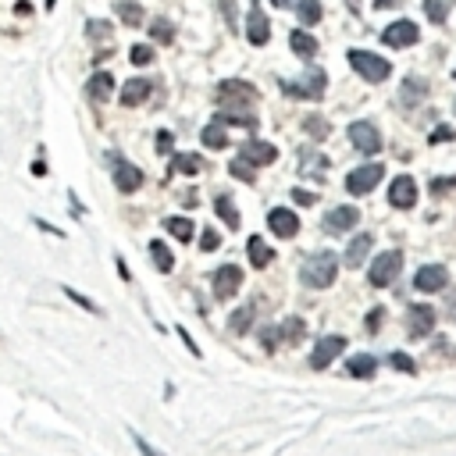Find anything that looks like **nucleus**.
<instances>
[{
	"label": "nucleus",
	"mask_w": 456,
	"mask_h": 456,
	"mask_svg": "<svg viewBox=\"0 0 456 456\" xmlns=\"http://www.w3.org/2000/svg\"><path fill=\"white\" fill-rule=\"evenodd\" d=\"M307 132H317V136H324V121H314V118H310V121H307Z\"/></svg>",
	"instance_id": "47"
},
{
	"label": "nucleus",
	"mask_w": 456,
	"mask_h": 456,
	"mask_svg": "<svg viewBox=\"0 0 456 456\" xmlns=\"http://www.w3.org/2000/svg\"><path fill=\"white\" fill-rule=\"evenodd\" d=\"M114 15L125 22L129 29H139V25H143V8L136 4V0H114Z\"/></svg>",
	"instance_id": "21"
},
{
	"label": "nucleus",
	"mask_w": 456,
	"mask_h": 456,
	"mask_svg": "<svg viewBox=\"0 0 456 456\" xmlns=\"http://www.w3.org/2000/svg\"><path fill=\"white\" fill-rule=\"evenodd\" d=\"M321 4H317V0H299V22L303 25H317L321 22Z\"/></svg>",
	"instance_id": "32"
},
{
	"label": "nucleus",
	"mask_w": 456,
	"mask_h": 456,
	"mask_svg": "<svg viewBox=\"0 0 456 456\" xmlns=\"http://www.w3.org/2000/svg\"><path fill=\"white\" fill-rule=\"evenodd\" d=\"M289 47H292V54H299V57H314V54H317V40H314L310 33H303V29H296V33L289 36Z\"/></svg>",
	"instance_id": "24"
},
{
	"label": "nucleus",
	"mask_w": 456,
	"mask_h": 456,
	"mask_svg": "<svg viewBox=\"0 0 456 456\" xmlns=\"http://www.w3.org/2000/svg\"><path fill=\"white\" fill-rule=\"evenodd\" d=\"M200 246H203V250H218V246H221V235H218V232H203V235H200Z\"/></svg>",
	"instance_id": "42"
},
{
	"label": "nucleus",
	"mask_w": 456,
	"mask_h": 456,
	"mask_svg": "<svg viewBox=\"0 0 456 456\" xmlns=\"http://www.w3.org/2000/svg\"><path fill=\"white\" fill-rule=\"evenodd\" d=\"M388 360H392V368H396V371H403V375H414V371H417V363H414L407 353H392Z\"/></svg>",
	"instance_id": "38"
},
{
	"label": "nucleus",
	"mask_w": 456,
	"mask_h": 456,
	"mask_svg": "<svg viewBox=\"0 0 456 456\" xmlns=\"http://www.w3.org/2000/svg\"><path fill=\"white\" fill-rule=\"evenodd\" d=\"M388 200L392 207H400V210H410L417 203V182L410 175H400V178H392V186H388Z\"/></svg>",
	"instance_id": "10"
},
{
	"label": "nucleus",
	"mask_w": 456,
	"mask_h": 456,
	"mask_svg": "<svg viewBox=\"0 0 456 456\" xmlns=\"http://www.w3.org/2000/svg\"><path fill=\"white\" fill-rule=\"evenodd\" d=\"M54 4H57V0H47V8H54Z\"/></svg>",
	"instance_id": "51"
},
{
	"label": "nucleus",
	"mask_w": 456,
	"mask_h": 456,
	"mask_svg": "<svg viewBox=\"0 0 456 456\" xmlns=\"http://www.w3.org/2000/svg\"><path fill=\"white\" fill-rule=\"evenodd\" d=\"M424 93H428V89H424L420 79H407L403 82V104H417V100H424Z\"/></svg>",
	"instance_id": "35"
},
{
	"label": "nucleus",
	"mask_w": 456,
	"mask_h": 456,
	"mask_svg": "<svg viewBox=\"0 0 456 456\" xmlns=\"http://www.w3.org/2000/svg\"><path fill=\"white\" fill-rule=\"evenodd\" d=\"M382 40L388 43V47H414L417 40H420V33H417V25L414 22H392L385 33H382Z\"/></svg>",
	"instance_id": "12"
},
{
	"label": "nucleus",
	"mask_w": 456,
	"mask_h": 456,
	"mask_svg": "<svg viewBox=\"0 0 456 456\" xmlns=\"http://www.w3.org/2000/svg\"><path fill=\"white\" fill-rule=\"evenodd\" d=\"M242 157H246L250 164H275L278 161V150L264 143V139H250L246 146H242Z\"/></svg>",
	"instance_id": "18"
},
{
	"label": "nucleus",
	"mask_w": 456,
	"mask_h": 456,
	"mask_svg": "<svg viewBox=\"0 0 456 456\" xmlns=\"http://www.w3.org/2000/svg\"><path fill=\"white\" fill-rule=\"evenodd\" d=\"M349 65L368 79V82H385L388 75H392V65L385 57H378V54H371V50H349Z\"/></svg>",
	"instance_id": "2"
},
{
	"label": "nucleus",
	"mask_w": 456,
	"mask_h": 456,
	"mask_svg": "<svg viewBox=\"0 0 456 456\" xmlns=\"http://www.w3.org/2000/svg\"><path fill=\"white\" fill-rule=\"evenodd\" d=\"M214 210H218V218H221L228 228H239V210H235V203H232L228 196H218V200H214Z\"/></svg>",
	"instance_id": "29"
},
{
	"label": "nucleus",
	"mask_w": 456,
	"mask_h": 456,
	"mask_svg": "<svg viewBox=\"0 0 456 456\" xmlns=\"http://www.w3.org/2000/svg\"><path fill=\"white\" fill-rule=\"evenodd\" d=\"M400 271H403V253H400V250H388V253L375 257V264H371V271H368V278H371L375 289H385V285L396 282Z\"/></svg>",
	"instance_id": "3"
},
{
	"label": "nucleus",
	"mask_w": 456,
	"mask_h": 456,
	"mask_svg": "<svg viewBox=\"0 0 456 456\" xmlns=\"http://www.w3.org/2000/svg\"><path fill=\"white\" fill-rule=\"evenodd\" d=\"M114 186H118L121 193H136V189L143 186V171H139L136 164H129V161L114 157Z\"/></svg>",
	"instance_id": "13"
},
{
	"label": "nucleus",
	"mask_w": 456,
	"mask_h": 456,
	"mask_svg": "<svg viewBox=\"0 0 456 456\" xmlns=\"http://www.w3.org/2000/svg\"><path fill=\"white\" fill-rule=\"evenodd\" d=\"M446 282H449V271H446L442 264H428V267H420V271H417V278H414V285H417L420 292H439Z\"/></svg>",
	"instance_id": "16"
},
{
	"label": "nucleus",
	"mask_w": 456,
	"mask_h": 456,
	"mask_svg": "<svg viewBox=\"0 0 456 456\" xmlns=\"http://www.w3.org/2000/svg\"><path fill=\"white\" fill-rule=\"evenodd\" d=\"M210 150H221V146H228V132H225V125L221 121H210V125L203 129V136H200Z\"/></svg>",
	"instance_id": "27"
},
{
	"label": "nucleus",
	"mask_w": 456,
	"mask_h": 456,
	"mask_svg": "<svg viewBox=\"0 0 456 456\" xmlns=\"http://www.w3.org/2000/svg\"><path fill=\"white\" fill-rule=\"evenodd\" d=\"M239 285H242V271H239L235 264H225V267H218V271H214V296H218V299L235 296V292H239Z\"/></svg>",
	"instance_id": "11"
},
{
	"label": "nucleus",
	"mask_w": 456,
	"mask_h": 456,
	"mask_svg": "<svg viewBox=\"0 0 456 456\" xmlns=\"http://www.w3.org/2000/svg\"><path fill=\"white\" fill-rule=\"evenodd\" d=\"M150 36H154L157 43H171V36H175V29H171V22H168V18H157L154 25H150Z\"/></svg>",
	"instance_id": "36"
},
{
	"label": "nucleus",
	"mask_w": 456,
	"mask_h": 456,
	"mask_svg": "<svg viewBox=\"0 0 456 456\" xmlns=\"http://www.w3.org/2000/svg\"><path fill=\"white\" fill-rule=\"evenodd\" d=\"M371 235H356L349 246H346V267H360L363 260H368V253H371Z\"/></svg>",
	"instance_id": "20"
},
{
	"label": "nucleus",
	"mask_w": 456,
	"mask_h": 456,
	"mask_svg": "<svg viewBox=\"0 0 456 456\" xmlns=\"http://www.w3.org/2000/svg\"><path fill=\"white\" fill-rule=\"evenodd\" d=\"M292 200H296L299 207H310L317 196H314V193H307V189H292Z\"/></svg>",
	"instance_id": "43"
},
{
	"label": "nucleus",
	"mask_w": 456,
	"mask_h": 456,
	"mask_svg": "<svg viewBox=\"0 0 456 456\" xmlns=\"http://www.w3.org/2000/svg\"><path fill=\"white\" fill-rule=\"evenodd\" d=\"M424 11H428V18L439 22V25L449 18V4H446V0H424Z\"/></svg>",
	"instance_id": "37"
},
{
	"label": "nucleus",
	"mask_w": 456,
	"mask_h": 456,
	"mask_svg": "<svg viewBox=\"0 0 456 456\" xmlns=\"http://www.w3.org/2000/svg\"><path fill=\"white\" fill-rule=\"evenodd\" d=\"M246 250H250V264H253V267H267L271 257H275V253H271V246H267L260 235H253V239L246 242Z\"/></svg>",
	"instance_id": "25"
},
{
	"label": "nucleus",
	"mask_w": 456,
	"mask_h": 456,
	"mask_svg": "<svg viewBox=\"0 0 456 456\" xmlns=\"http://www.w3.org/2000/svg\"><path fill=\"white\" fill-rule=\"evenodd\" d=\"M375 368H378V363H375V356H368V353H356V356L346 363V371H349L353 378H371Z\"/></svg>",
	"instance_id": "26"
},
{
	"label": "nucleus",
	"mask_w": 456,
	"mask_h": 456,
	"mask_svg": "<svg viewBox=\"0 0 456 456\" xmlns=\"http://www.w3.org/2000/svg\"><path fill=\"white\" fill-rule=\"evenodd\" d=\"M150 89H154V82H146V79H132V82L121 86L118 100H121V107H139L143 100H150Z\"/></svg>",
	"instance_id": "17"
},
{
	"label": "nucleus",
	"mask_w": 456,
	"mask_h": 456,
	"mask_svg": "<svg viewBox=\"0 0 456 456\" xmlns=\"http://www.w3.org/2000/svg\"><path fill=\"white\" fill-rule=\"evenodd\" d=\"M250 321H253V307H239L235 314H232V321H228V328L235 331V336H242V331L250 328Z\"/></svg>",
	"instance_id": "34"
},
{
	"label": "nucleus",
	"mask_w": 456,
	"mask_h": 456,
	"mask_svg": "<svg viewBox=\"0 0 456 456\" xmlns=\"http://www.w3.org/2000/svg\"><path fill=\"white\" fill-rule=\"evenodd\" d=\"M86 29H89V40H107L111 36V25L107 22H89Z\"/></svg>",
	"instance_id": "40"
},
{
	"label": "nucleus",
	"mask_w": 456,
	"mask_h": 456,
	"mask_svg": "<svg viewBox=\"0 0 456 456\" xmlns=\"http://www.w3.org/2000/svg\"><path fill=\"white\" fill-rule=\"evenodd\" d=\"M132 439H136V446H139V453H143V456H164L161 449H154V446H150V442H143L139 435H132Z\"/></svg>",
	"instance_id": "44"
},
{
	"label": "nucleus",
	"mask_w": 456,
	"mask_h": 456,
	"mask_svg": "<svg viewBox=\"0 0 456 456\" xmlns=\"http://www.w3.org/2000/svg\"><path fill=\"white\" fill-rule=\"evenodd\" d=\"M349 143L360 150V154H378L382 150V136L371 121H353L349 125Z\"/></svg>",
	"instance_id": "7"
},
{
	"label": "nucleus",
	"mask_w": 456,
	"mask_h": 456,
	"mask_svg": "<svg viewBox=\"0 0 456 456\" xmlns=\"http://www.w3.org/2000/svg\"><path fill=\"white\" fill-rule=\"evenodd\" d=\"M382 178H385V168H382V164H363V168H356V171L346 178V189H349L353 196H363V193H371Z\"/></svg>",
	"instance_id": "5"
},
{
	"label": "nucleus",
	"mask_w": 456,
	"mask_h": 456,
	"mask_svg": "<svg viewBox=\"0 0 456 456\" xmlns=\"http://www.w3.org/2000/svg\"><path fill=\"white\" fill-rule=\"evenodd\" d=\"M343 349H346V339H343V336H324V339L314 346V353H310V368H314V371H324Z\"/></svg>",
	"instance_id": "8"
},
{
	"label": "nucleus",
	"mask_w": 456,
	"mask_h": 456,
	"mask_svg": "<svg viewBox=\"0 0 456 456\" xmlns=\"http://www.w3.org/2000/svg\"><path fill=\"white\" fill-rule=\"evenodd\" d=\"M129 61H132V65H150V61H154V50L139 43V47H132V57H129Z\"/></svg>",
	"instance_id": "39"
},
{
	"label": "nucleus",
	"mask_w": 456,
	"mask_h": 456,
	"mask_svg": "<svg viewBox=\"0 0 456 456\" xmlns=\"http://www.w3.org/2000/svg\"><path fill=\"white\" fill-rule=\"evenodd\" d=\"M336 275H339V257L336 253H310L307 260H303V267H299V278H303V285H310V289H328L331 282H336Z\"/></svg>",
	"instance_id": "1"
},
{
	"label": "nucleus",
	"mask_w": 456,
	"mask_h": 456,
	"mask_svg": "<svg viewBox=\"0 0 456 456\" xmlns=\"http://www.w3.org/2000/svg\"><path fill=\"white\" fill-rule=\"evenodd\" d=\"M246 40L253 43V47H264L267 40H271V22H267V15L253 4V11L246 15Z\"/></svg>",
	"instance_id": "15"
},
{
	"label": "nucleus",
	"mask_w": 456,
	"mask_h": 456,
	"mask_svg": "<svg viewBox=\"0 0 456 456\" xmlns=\"http://www.w3.org/2000/svg\"><path fill=\"white\" fill-rule=\"evenodd\" d=\"M171 171H178V175H200L203 171V157L200 154H175L171 157Z\"/></svg>",
	"instance_id": "23"
},
{
	"label": "nucleus",
	"mask_w": 456,
	"mask_h": 456,
	"mask_svg": "<svg viewBox=\"0 0 456 456\" xmlns=\"http://www.w3.org/2000/svg\"><path fill=\"white\" fill-rule=\"evenodd\" d=\"M228 171H232L239 182H253V178H257V168H253L246 157H235V161L228 164Z\"/></svg>",
	"instance_id": "33"
},
{
	"label": "nucleus",
	"mask_w": 456,
	"mask_h": 456,
	"mask_svg": "<svg viewBox=\"0 0 456 456\" xmlns=\"http://www.w3.org/2000/svg\"><path fill=\"white\" fill-rule=\"evenodd\" d=\"M282 93L285 97H299V100H321L324 97V72H307V79L299 82H282Z\"/></svg>",
	"instance_id": "4"
},
{
	"label": "nucleus",
	"mask_w": 456,
	"mask_h": 456,
	"mask_svg": "<svg viewBox=\"0 0 456 456\" xmlns=\"http://www.w3.org/2000/svg\"><path fill=\"white\" fill-rule=\"evenodd\" d=\"M86 93H89V100H107L111 93H114V75H107V72H97L93 79L86 82Z\"/></svg>",
	"instance_id": "19"
},
{
	"label": "nucleus",
	"mask_w": 456,
	"mask_h": 456,
	"mask_svg": "<svg viewBox=\"0 0 456 456\" xmlns=\"http://www.w3.org/2000/svg\"><path fill=\"white\" fill-rule=\"evenodd\" d=\"M171 132H157V150H161V154H168V150H171Z\"/></svg>",
	"instance_id": "45"
},
{
	"label": "nucleus",
	"mask_w": 456,
	"mask_h": 456,
	"mask_svg": "<svg viewBox=\"0 0 456 456\" xmlns=\"http://www.w3.org/2000/svg\"><path fill=\"white\" fill-rule=\"evenodd\" d=\"M432 328H435V310L432 307H414L410 310V331L414 336H428Z\"/></svg>",
	"instance_id": "22"
},
{
	"label": "nucleus",
	"mask_w": 456,
	"mask_h": 456,
	"mask_svg": "<svg viewBox=\"0 0 456 456\" xmlns=\"http://www.w3.org/2000/svg\"><path fill=\"white\" fill-rule=\"evenodd\" d=\"M65 292H68V299H75L79 307H86L89 314H100V307H97V303H93V299H86L82 292H75V289H65Z\"/></svg>",
	"instance_id": "41"
},
{
	"label": "nucleus",
	"mask_w": 456,
	"mask_h": 456,
	"mask_svg": "<svg viewBox=\"0 0 456 456\" xmlns=\"http://www.w3.org/2000/svg\"><path fill=\"white\" fill-rule=\"evenodd\" d=\"M303 336H307V324H303V317H285V324L278 328V339H282V343H299Z\"/></svg>",
	"instance_id": "28"
},
{
	"label": "nucleus",
	"mask_w": 456,
	"mask_h": 456,
	"mask_svg": "<svg viewBox=\"0 0 456 456\" xmlns=\"http://www.w3.org/2000/svg\"><path fill=\"white\" fill-rule=\"evenodd\" d=\"M378 324H382V310L375 307V310H371V317H368V328H371V331H378Z\"/></svg>",
	"instance_id": "46"
},
{
	"label": "nucleus",
	"mask_w": 456,
	"mask_h": 456,
	"mask_svg": "<svg viewBox=\"0 0 456 456\" xmlns=\"http://www.w3.org/2000/svg\"><path fill=\"white\" fill-rule=\"evenodd\" d=\"M267 228L275 232V235H282V239H292L299 232V218L292 214V210H285V207H275L267 214Z\"/></svg>",
	"instance_id": "14"
},
{
	"label": "nucleus",
	"mask_w": 456,
	"mask_h": 456,
	"mask_svg": "<svg viewBox=\"0 0 456 456\" xmlns=\"http://www.w3.org/2000/svg\"><path fill=\"white\" fill-rule=\"evenodd\" d=\"M271 4H275V8H289V4H292V0H271Z\"/></svg>",
	"instance_id": "50"
},
{
	"label": "nucleus",
	"mask_w": 456,
	"mask_h": 456,
	"mask_svg": "<svg viewBox=\"0 0 456 456\" xmlns=\"http://www.w3.org/2000/svg\"><path fill=\"white\" fill-rule=\"evenodd\" d=\"M442 139H453V129H439V132L432 136V143H442Z\"/></svg>",
	"instance_id": "48"
},
{
	"label": "nucleus",
	"mask_w": 456,
	"mask_h": 456,
	"mask_svg": "<svg viewBox=\"0 0 456 456\" xmlns=\"http://www.w3.org/2000/svg\"><path fill=\"white\" fill-rule=\"evenodd\" d=\"M218 100L221 104H228V107H242V111H246L253 100H257V89L253 86H246V82H239V79H232V82H221L218 86Z\"/></svg>",
	"instance_id": "6"
},
{
	"label": "nucleus",
	"mask_w": 456,
	"mask_h": 456,
	"mask_svg": "<svg viewBox=\"0 0 456 456\" xmlns=\"http://www.w3.org/2000/svg\"><path fill=\"white\" fill-rule=\"evenodd\" d=\"M356 221H360V210L356 207H331L328 214H324V232L343 235V232L356 228Z\"/></svg>",
	"instance_id": "9"
},
{
	"label": "nucleus",
	"mask_w": 456,
	"mask_h": 456,
	"mask_svg": "<svg viewBox=\"0 0 456 456\" xmlns=\"http://www.w3.org/2000/svg\"><path fill=\"white\" fill-rule=\"evenodd\" d=\"M150 257H154V264H157V271H171V264H175V257H171V250L164 246L161 239H154L150 242Z\"/></svg>",
	"instance_id": "30"
},
{
	"label": "nucleus",
	"mask_w": 456,
	"mask_h": 456,
	"mask_svg": "<svg viewBox=\"0 0 456 456\" xmlns=\"http://www.w3.org/2000/svg\"><path fill=\"white\" fill-rule=\"evenodd\" d=\"M164 228H168L178 242H189V239H193V221H189V218H168Z\"/></svg>",
	"instance_id": "31"
},
{
	"label": "nucleus",
	"mask_w": 456,
	"mask_h": 456,
	"mask_svg": "<svg viewBox=\"0 0 456 456\" xmlns=\"http://www.w3.org/2000/svg\"><path fill=\"white\" fill-rule=\"evenodd\" d=\"M396 4H403V0H378V8L385 11V8H396Z\"/></svg>",
	"instance_id": "49"
}]
</instances>
